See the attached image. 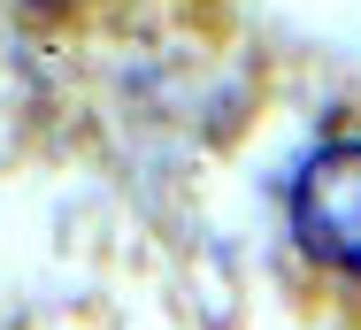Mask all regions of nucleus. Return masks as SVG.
I'll use <instances>...</instances> for the list:
<instances>
[{
	"label": "nucleus",
	"instance_id": "nucleus-1",
	"mask_svg": "<svg viewBox=\"0 0 361 330\" xmlns=\"http://www.w3.org/2000/svg\"><path fill=\"white\" fill-rule=\"evenodd\" d=\"M292 231L315 262L361 276V146L354 138L307 154V169L292 185Z\"/></svg>",
	"mask_w": 361,
	"mask_h": 330
}]
</instances>
